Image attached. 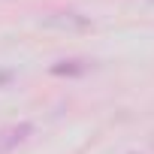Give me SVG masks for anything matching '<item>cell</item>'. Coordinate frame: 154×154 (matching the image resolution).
Wrapping results in <instances>:
<instances>
[{
  "label": "cell",
  "mask_w": 154,
  "mask_h": 154,
  "mask_svg": "<svg viewBox=\"0 0 154 154\" xmlns=\"http://www.w3.org/2000/svg\"><path fill=\"white\" fill-rule=\"evenodd\" d=\"M85 69H88L85 60H60V63L51 66L54 75H79V72H85Z\"/></svg>",
  "instance_id": "cell-2"
},
{
  "label": "cell",
  "mask_w": 154,
  "mask_h": 154,
  "mask_svg": "<svg viewBox=\"0 0 154 154\" xmlns=\"http://www.w3.org/2000/svg\"><path fill=\"white\" fill-rule=\"evenodd\" d=\"M33 136V124H12V127H3L0 130V154H9L15 151L21 142H27Z\"/></svg>",
  "instance_id": "cell-1"
}]
</instances>
